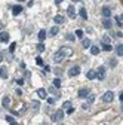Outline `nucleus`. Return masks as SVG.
<instances>
[{
	"label": "nucleus",
	"instance_id": "2f4dec72",
	"mask_svg": "<svg viewBox=\"0 0 123 125\" xmlns=\"http://www.w3.org/2000/svg\"><path fill=\"white\" fill-rule=\"evenodd\" d=\"M37 49H39V52H43V51H44V45H43V43H39V45H37Z\"/></svg>",
	"mask_w": 123,
	"mask_h": 125
},
{
	"label": "nucleus",
	"instance_id": "7ed1b4c3",
	"mask_svg": "<svg viewBox=\"0 0 123 125\" xmlns=\"http://www.w3.org/2000/svg\"><path fill=\"white\" fill-rule=\"evenodd\" d=\"M79 74H80V67L79 66H71L70 67V70H68V76L70 77H76Z\"/></svg>",
	"mask_w": 123,
	"mask_h": 125
},
{
	"label": "nucleus",
	"instance_id": "dca6fc26",
	"mask_svg": "<svg viewBox=\"0 0 123 125\" xmlns=\"http://www.w3.org/2000/svg\"><path fill=\"white\" fill-rule=\"evenodd\" d=\"M37 37H39V42L43 43V40L46 39V30H40V31H39V34H37Z\"/></svg>",
	"mask_w": 123,
	"mask_h": 125
},
{
	"label": "nucleus",
	"instance_id": "393cba45",
	"mask_svg": "<svg viewBox=\"0 0 123 125\" xmlns=\"http://www.w3.org/2000/svg\"><path fill=\"white\" fill-rule=\"evenodd\" d=\"M74 34H76V37H80V39H83V37H85L83 30H80V28H79V30H76V31H74Z\"/></svg>",
	"mask_w": 123,
	"mask_h": 125
},
{
	"label": "nucleus",
	"instance_id": "72a5a7b5",
	"mask_svg": "<svg viewBox=\"0 0 123 125\" xmlns=\"http://www.w3.org/2000/svg\"><path fill=\"white\" fill-rule=\"evenodd\" d=\"M73 112H74V107H68L67 109V115H71Z\"/></svg>",
	"mask_w": 123,
	"mask_h": 125
},
{
	"label": "nucleus",
	"instance_id": "c03bdc74",
	"mask_svg": "<svg viewBox=\"0 0 123 125\" xmlns=\"http://www.w3.org/2000/svg\"><path fill=\"white\" fill-rule=\"evenodd\" d=\"M61 2H62V0H55V3H56V5H59Z\"/></svg>",
	"mask_w": 123,
	"mask_h": 125
},
{
	"label": "nucleus",
	"instance_id": "a211bd4d",
	"mask_svg": "<svg viewBox=\"0 0 123 125\" xmlns=\"http://www.w3.org/2000/svg\"><path fill=\"white\" fill-rule=\"evenodd\" d=\"M62 60H64V57L59 54V51H56V52L53 54V61H55V62H61Z\"/></svg>",
	"mask_w": 123,
	"mask_h": 125
},
{
	"label": "nucleus",
	"instance_id": "9b49d317",
	"mask_svg": "<svg viewBox=\"0 0 123 125\" xmlns=\"http://www.w3.org/2000/svg\"><path fill=\"white\" fill-rule=\"evenodd\" d=\"M110 15H111V9L108 6H104L102 8V17L104 18H110Z\"/></svg>",
	"mask_w": 123,
	"mask_h": 125
},
{
	"label": "nucleus",
	"instance_id": "37998d69",
	"mask_svg": "<svg viewBox=\"0 0 123 125\" xmlns=\"http://www.w3.org/2000/svg\"><path fill=\"white\" fill-rule=\"evenodd\" d=\"M3 27H5V24H3V22H2V21H0V30H2V28H3Z\"/></svg>",
	"mask_w": 123,
	"mask_h": 125
},
{
	"label": "nucleus",
	"instance_id": "4468645a",
	"mask_svg": "<svg viewBox=\"0 0 123 125\" xmlns=\"http://www.w3.org/2000/svg\"><path fill=\"white\" fill-rule=\"evenodd\" d=\"M102 25H104L105 28H108V30H110V28L113 27V22L110 21V18H104V20H102Z\"/></svg>",
	"mask_w": 123,
	"mask_h": 125
},
{
	"label": "nucleus",
	"instance_id": "a878e982",
	"mask_svg": "<svg viewBox=\"0 0 123 125\" xmlns=\"http://www.w3.org/2000/svg\"><path fill=\"white\" fill-rule=\"evenodd\" d=\"M102 45H111V39L108 36H102Z\"/></svg>",
	"mask_w": 123,
	"mask_h": 125
},
{
	"label": "nucleus",
	"instance_id": "e433bc0d",
	"mask_svg": "<svg viewBox=\"0 0 123 125\" xmlns=\"http://www.w3.org/2000/svg\"><path fill=\"white\" fill-rule=\"evenodd\" d=\"M17 83H18V85H24V79H18Z\"/></svg>",
	"mask_w": 123,
	"mask_h": 125
},
{
	"label": "nucleus",
	"instance_id": "58836bf2",
	"mask_svg": "<svg viewBox=\"0 0 123 125\" xmlns=\"http://www.w3.org/2000/svg\"><path fill=\"white\" fill-rule=\"evenodd\" d=\"M17 95H22V91H21V89H19V88H18V89H17Z\"/></svg>",
	"mask_w": 123,
	"mask_h": 125
},
{
	"label": "nucleus",
	"instance_id": "79ce46f5",
	"mask_svg": "<svg viewBox=\"0 0 123 125\" xmlns=\"http://www.w3.org/2000/svg\"><path fill=\"white\" fill-rule=\"evenodd\" d=\"M89 97V103H92V101H94V95H88Z\"/></svg>",
	"mask_w": 123,
	"mask_h": 125
},
{
	"label": "nucleus",
	"instance_id": "f03ea898",
	"mask_svg": "<svg viewBox=\"0 0 123 125\" xmlns=\"http://www.w3.org/2000/svg\"><path fill=\"white\" fill-rule=\"evenodd\" d=\"M59 54L62 55L64 58H67V57H71V55H73V49H71V48H68V46H61Z\"/></svg>",
	"mask_w": 123,
	"mask_h": 125
},
{
	"label": "nucleus",
	"instance_id": "ea45409f",
	"mask_svg": "<svg viewBox=\"0 0 123 125\" xmlns=\"http://www.w3.org/2000/svg\"><path fill=\"white\" fill-rule=\"evenodd\" d=\"M119 100H120V103H122V101H123V94H122V92H120V94H119Z\"/></svg>",
	"mask_w": 123,
	"mask_h": 125
},
{
	"label": "nucleus",
	"instance_id": "39448f33",
	"mask_svg": "<svg viewBox=\"0 0 123 125\" xmlns=\"http://www.w3.org/2000/svg\"><path fill=\"white\" fill-rule=\"evenodd\" d=\"M113 98H114V94H113L111 91H107L104 95H102V101H104V103H111Z\"/></svg>",
	"mask_w": 123,
	"mask_h": 125
},
{
	"label": "nucleus",
	"instance_id": "0eeeda50",
	"mask_svg": "<svg viewBox=\"0 0 123 125\" xmlns=\"http://www.w3.org/2000/svg\"><path fill=\"white\" fill-rule=\"evenodd\" d=\"M82 46H83V49H89L90 46H92V43H90V39H88V37H83V39H82Z\"/></svg>",
	"mask_w": 123,
	"mask_h": 125
},
{
	"label": "nucleus",
	"instance_id": "5701e85b",
	"mask_svg": "<svg viewBox=\"0 0 123 125\" xmlns=\"http://www.w3.org/2000/svg\"><path fill=\"white\" fill-rule=\"evenodd\" d=\"M3 107H6V109L10 107V98L9 97H3Z\"/></svg>",
	"mask_w": 123,
	"mask_h": 125
},
{
	"label": "nucleus",
	"instance_id": "aec40b11",
	"mask_svg": "<svg viewBox=\"0 0 123 125\" xmlns=\"http://www.w3.org/2000/svg\"><path fill=\"white\" fill-rule=\"evenodd\" d=\"M116 54L122 58V55H123V45H122V43H119V45L116 46Z\"/></svg>",
	"mask_w": 123,
	"mask_h": 125
},
{
	"label": "nucleus",
	"instance_id": "b1692460",
	"mask_svg": "<svg viewBox=\"0 0 123 125\" xmlns=\"http://www.w3.org/2000/svg\"><path fill=\"white\" fill-rule=\"evenodd\" d=\"M86 77L89 81H92V79H95V70H89L88 73H86Z\"/></svg>",
	"mask_w": 123,
	"mask_h": 125
},
{
	"label": "nucleus",
	"instance_id": "cd10ccee",
	"mask_svg": "<svg viewBox=\"0 0 123 125\" xmlns=\"http://www.w3.org/2000/svg\"><path fill=\"white\" fill-rule=\"evenodd\" d=\"M102 51L110 52V51H113V46H111V45H102Z\"/></svg>",
	"mask_w": 123,
	"mask_h": 125
},
{
	"label": "nucleus",
	"instance_id": "412c9836",
	"mask_svg": "<svg viewBox=\"0 0 123 125\" xmlns=\"http://www.w3.org/2000/svg\"><path fill=\"white\" fill-rule=\"evenodd\" d=\"M89 49H90V54H92V55H98V54L101 52V49L98 48V46H90Z\"/></svg>",
	"mask_w": 123,
	"mask_h": 125
},
{
	"label": "nucleus",
	"instance_id": "49530a36",
	"mask_svg": "<svg viewBox=\"0 0 123 125\" xmlns=\"http://www.w3.org/2000/svg\"><path fill=\"white\" fill-rule=\"evenodd\" d=\"M76 2H80V0H73V3H76Z\"/></svg>",
	"mask_w": 123,
	"mask_h": 125
},
{
	"label": "nucleus",
	"instance_id": "1a4fd4ad",
	"mask_svg": "<svg viewBox=\"0 0 123 125\" xmlns=\"http://www.w3.org/2000/svg\"><path fill=\"white\" fill-rule=\"evenodd\" d=\"M77 95H79V98H86V97L89 95V89H88V88H82V89L79 91Z\"/></svg>",
	"mask_w": 123,
	"mask_h": 125
},
{
	"label": "nucleus",
	"instance_id": "a18cd8bd",
	"mask_svg": "<svg viewBox=\"0 0 123 125\" xmlns=\"http://www.w3.org/2000/svg\"><path fill=\"white\" fill-rule=\"evenodd\" d=\"M10 125H18V124H17V122H12V124H10Z\"/></svg>",
	"mask_w": 123,
	"mask_h": 125
},
{
	"label": "nucleus",
	"instance_id": "423d86ee",
	"mask_svg": "<svg viewBox=\"0 0 123 125\" xmlns=\"http://www.w3.org/2000/svg\"><path fill=\"white\" fill-rule=\"evenodd\" d=\"M53 22H55L56 25L64 24V22H65V17H64V15H55V17H53Z\"/></svg>",
	"mask_w": 123,
	"mask_h": 125
},
{
	"label": "nucleus",
	"instance_id": "20e7f679",
	"mask_svg": "<svg viewBox=\"0 0 123 125\" xmlns=\"http://www.w3.org/2000/svg\"><path fill=\"white\" fill-rule=\"evenodd\" d=\"M62 118H64V110H62V109H58V110L52 115V121H55V122L61 121Z\"/></svg>",
	"mask_w": 123,
	"mask_h": 125
},
{
	"label": "nucleus",
	"instance_id": "9d476101",
	"mask_svg": "<svg viewBox=\"0 0 123 125\" xmlns=\"http://www.w3.org/2000/svg\"><path fill=\"white\" fill-rule=\"evenodd\" d=\"M0 42H9V33H6V31H0Z\"/></svg>",
	"mask_w": 123,
	"mask_h": 125
},
{
	"label": "nucleus",
	"instance_id": "c85d7f7f",
	"mask_svg": "<svg viewBox=\"0 0 123 125\" xmlns=\"http://www.w3.org/2000/svg\"><path fill=\"white\" fill-rule=\"evenodd\" d=\"M65 39H67V40H73V42H74V39H76V36H74L73 33H68V34L65 36Z\"/></svg>",
	"mask_w": 123,
	"mask_h": 125
},
{
	"label": "nucleus",
	"instance_id": "c756f323",
	"mask_svg": "<svg viewBox=\"0 0 123 125\" xmlns=\"http://www.w3.org/2000/svg\"><path fill=\"white\" fill-rule=\"evenodd\" d=\"M36 64H37V66H43V60H42V57H37V58H36Z\"/></svg>",
	"mask_w": 123,
	"mask_h": 125
},
{
	"label": "nucleus",
	"instance_id": "f3484780",
	"mask_svg": "<svg viewBox=\"0 0 123 125\" xmlns=\"http://www.w3.org/2000/svg\"><path fill=\"white\" fill-rule=\"evenodd\" d=\"M114 21H116V24L122 28V25H123V17H122V13H120V15H116V17H114Z\"/></svg>",
	"mask_w": 123,
	"mask_h": 125
},
{
	"label": "nucleus",
	"instance_id": "ddd939ff",
	"mask_svg": "<svg viewBox=\"0 0 123 125\" xmlns=\"http://www.w3.org/2000/svg\"><path fill=\"white\" fill-rule=\"evenodd\" d=\"M67 13H68V17H70V18H76V9H74V6H73V5H71V6H68Z\"/></svg>",
	"mask_w": 123,
	"mask_h": 125
},
{
	"label": "nucleus",
	"instance_id": "6ab92c4d",
	"mask_svg": "<svg viewBox=\"0 0 123 125\" xmlns=\"http://www.w3.org/2000/svg\"><path fill=\"white\" fill-rule=\"evenodd\" d=\"M0 76H2L3 79H8V69H6L5 66L0 67Z\"/></svg>",
	"mask_w": 123,
	"mask_h": 125
},
{
	"label": "nucleus",
	"instance_id": "7c9ffc66",
	"mask_svg": "<svg viewBox=\"0 0 123 125\" xmlns=\"http://www.w3.org/2000/svg\"><path fill=\"white\" fill-rule=\"evenodd\" d=\"M15 48H17V43H15V42H13V43H10V46H9V52H13V51H15Z\"/></svg>",
	"mask_w": 123,
	"mask_h": 125
},
{
	"label": "nucleus",
	"instance_id": "f8f14e48",
	"mask_svg": "<svg viewBox=\"0 0 123 125\" xmlns=\"http://www.w3.org/2000/svg\"><path fill=\"white\" fill-rule=\"evenodd\" d=\"M37 95H39V98H46V95H48V91H46L44 88H39V89H37Z\"/></svg>",
	"mask_w": 123,
	"mask_h": 125
},
{
	"label": "nucleus",
	"instance_id": "f704fd0d",
	"mask_svg": "<svg viewBox=\"0 0 123 125\" xmlns=\"http://www.w3.org/2000/svg\"><path fill=\"white\" fill-rule=\"evenodd\" d=\"M6 121H8V122H10V124H12V122H13V118H12V116H6Z\"/></svg>",
	"mask_w": 123,
	"mask_h": 125
},
{
	"label": "nucleus",
	"instance_id": "2eb2a0df",
	"mask_svg": "<svg viewBox=\"0 0 123 125\" xmlns=\"http://www.w3.org/2000/svg\"><path fill=\"white\" fill-rule=\"evenodd\" d=\"M59 33V27L58 25H53L52 28H49V36H56Z\"/></svg>",
	"mask_w": 123,
	"mask_h": 125
},
{
	"label": "nucleus",
	"instance_id": "4be33fe9",
	"mask_svg": "<svg viewBox=\"0 0 123 125\" xmlns=\"http://www.w3.org/2000/svg\"><path fill=\"white\" fill-rule=\"evenodd\" d=\"M79 15H80V17H82L83 20H88V12H86V8H85V6L79 10Z\"/></svg>",
	"mask_w": 123,
	"mask_h": 125
},
{
	"label": "nucleus",
	"instance_id": "6e6552de",
	"mask_svg": "<svg viewBox=\"0 0 123 125\" xmlns=\"http://www.w3.org/2000/svg\"><path fill=\"white\" fill-rule=\"evenodd\" d=\"M21 12H22V6H21V5H17V6H13V8H12V15H13V17L19 15Z\"/></svg>",
	"mask_w": 123,
	"mask_h": 125
},
{
	"label": "nucleus",
	"instance_id": "c9c22d12",
	"mask_svg": "<svg viewBox=\"0 0 123 125\" xmlns=\"http://www.w3.org/2000/svg\"><path fill=\"white\" fill-rule=\"evenodd\" d=\"M116 62H117L116 60H111V61H110V66H111V67H114V66H116Z\"/></svg>",
	"mask_w": 123,
	"mask_h": 125
},
{
	"label": "nucleus",
	"instance_id": "4c0bfd02",
	"mask_svg": "<svg viewBox=\"0 0 123 125\" xmlns=\"http://www.w3.org/2000/svg\"><path fill=\"white\" fill-rule=\"evenodd\" d=\"M48 103H49V104H53V103H55V100H53V98H48Z\"/></svg>",
	"mask_w": 123,
	"mask_h": 125
},
{
	"label": "nucleus",
	"instance_id": "a19ab883",
	"mask_svg": "<svg viewBox=\"0 0 123 125\" xmlns=\"http://www.w3.org/2000/svg\"><path fill=\"white\" fill-rule=\"evenodd\" d=\"M44 72H51V67L49 66H44Z\"/></svg>",
	"mask_w": 123,
	"mask_h": 125
},
{
	"label": "nucleus",
	"instance_id": "bb28decb",
	"mask_svg": "<svg viewBox=\"0 0 123 125\" xmlns=\"http://www.w3.org/2000/svg\"><path fill=\"white\" fill-rule=\"evenodd\" d=\"M53 86L55 88H61V79H59V77H55V79H53Z\"/></svg>",
	"mask_w": 123,
	"mask_h": 125
},
{
	"label": "nucleus",
	"instance_id": "f257e3e1",
	"mask_svg": "<svg viewBox=\"0 0 123 125\" xmlns=\"http://www.w3.org/2000/svg\"><path fill=\"white\" fill-rule=\"evenodd\" d=\"M95 79L98 81L105 79V67H98V70H95Z\"/></svg>",
	"mask_w": 123,
	"mask_h": 125
},
{
	"label": "nucleus",
	"instance_id": "473e14b6",
	"mask_svg": "<svg viewBox=\"0 0 123 125\" xmlns=\"http://www.w3.org/2000/svg\"><path fill=\"white\" fill-rule=\"evenodd\" d=\"M68 107H71V103H70V101H65V103L62 104V109H68Z\"/></svg>",
	"mask_w": 123,
	"mask_h": 125
}]
</instances>
